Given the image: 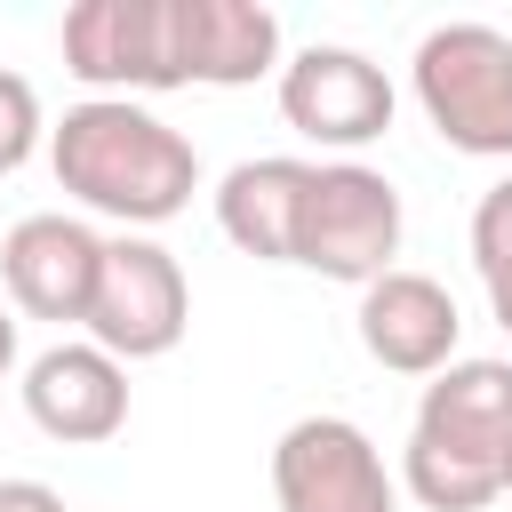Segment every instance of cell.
<instances>
[{
	"label": "cell",
	"instance_id": "obj_1",
	"mask_svg": "<svg viewBox=\"0 0 512 512\" xmlns=\"http://www.w3.org/2000/svg\"><path fill=\"white\" fill-rule=\"evenodd\" d=\"M48 168H56V184L88 216H112L120 232H152V224L184 216L192 192H200L192 136H176L136 96H88V104H72L48 128Z\"/></svg>",
	"mask_w": 512,
	"mask_h": 512
},
{
	"label": "cell",
	"instance_id": "obj_2",
	"mask_svg": "<svg viewBox=\"0 0 512 512\" xmlns=\"http://www.w3.org/2000/svg\"><path fill=\"white\" fill-rule=\"evenodd\" d=\"M512 472V360H448L408 424L400 488L424 512H488Z\"/></svg>",
	"mask_w": 512,
	"mask_h": 512
},
{
	"label": "cell",
	"instance_id": "obj_3",
	"mask_svg": "<svg viewBox=\"0 0 512 512\" xmlns=\"http://www.w3.org/2000/svg\"><path fill=\"white\" fill-rule=\"evenodd\" d=\"M408 88L432 136L464 160H512V32L432 24L408 56Z\"/></svg>",
	"mask_w": 512,
	"mask_h": 512
},
{
	"label": "cell",
	"instance_id": "obj_4",
	"mask_svg": "<svg viewBox=\"0 0 512 512\" xmlns=\"http://www.w3.org/2000/svg\"><path fill=\"white\" fill-rule=\"evenodd\" d=\"M400 256V192L368 160H312V192L296 216V264L344 288L384 280Z\"/></svg>",
	"mask_w": 512,
	"mask_h": 512
},
{
	"label": "cell",
	"instance_id": "obj_5",
	"mask_svg": "<svg viewBox=\"0 0 512 512\" xmlns=\"http://www.w3.org/2000/svg\"><path fill=\"white\" fill-rule=\"evenodd\" d=\"M64 72L96 96H160L184 80V24L176 0H80L64 8Z\"/></svg>",
	"mask_w": 512,
	"mask_h": 512
},
{
	"label": "cell",
	"instance_id": "obj_6",
	"mask_svg": "<svg viewBox=\"0 0 512 512\" xmlns=\"http://www.w3.org/2000/svg\"><path fill=\"white\" fill-rule=\"evenodd\" d=\"M192 328V280L152 232H112L96 304H88V344H104L120 368L128 360H168Z\"/></svg>",
	"mask_w": 512,
	"mask_h": 512
},
{
	"label": "cell",
	"instance_id": "obj_7",
	"mask_svg": "<svg viewBox=\"0 0 512 512\" xmlns=\"http://www.w3.org/2000/svg\"><path fill=\"white\" fill-rule=\"evenodd\" d=\"M272 504L280 512H400V480L384 448L352 416H296L272 440Z\"/></svg>",
	"mask_w": 512,
	"mask_h": 512
},
{
	"label": "cell",
	"instance_id": "obj_8",
	"mask_svg": "<svg viewBox=\"0 0 512 512\" xmlns=\"http://www.w3.org/2000/svg\"><path fill=\"white\" fill-rule=\"evenodd\" d=\"M280 120L304 144L352 160L360 144H376L392 128V80H384L376 56L336 48V40H312V48H296L280 64Z\"/></svg>",
	"mask_w": 512,
	"mask_h": 512
},
{
	"label": "cell",
	"instance_id": "obj_9",
	"mask_svg": "<svg viewBox=\"0 0 512 512\" xmlns=\"http://www.w3.org/2000/svg\"><path fill=\"white\" fill-rule=\"evenodd\" d=\"M96 272H104V232L64 216V208L16 216L8 240H0V288H8V312H24V320L88 328Z\"/></svg>",
	"mask_w": 512,
	"mask_h": 512
},
{
	"label": "cell",
	"instance_id": "obj_10",
	"mask_svg": "<svg viewBox=\"0 0 512 512\" xmlns=\"http://www.w3.org/2000/svg\"><path fill=\"white\" fill-rule=\"evenodd\" d=\"M456 336H464V312H456V296L432 272L392 264L384 280L360 288V352L376 368H392V376H440L456 360Z\"/></svg>",
	"mask_w": 512,
	"mask_h": 512
},
{
	"label": "cell",
	"instance_id": "obj_11",
	"mask_svg": "<svg viewBox=\"0 0 512 512\" xmlns=\"http://www.w3.org/2000/svg\"><path fill=\"white\" fill-rule=\"evenodd\" d=\"M24 416L56 448H96L128 424V368L104 344H48L24 368Z\"/></svg>",
	"mask_w": 512,
	"mask_h": 512
},
{
	"label": "cell",
	"instance_id": "obj_12",
	"mask_svg": "<svg viewBox=\"0 0 512 512\" xmlns=\"http://www.w3.org/2000/svg\"><path fill=\"white\" fill-rule=\"evenodd\" d=\"M304 192H312V160H288V152L240 160V168H224V184H216V232H224L240 256H256V264H296Z\"/></svg>",
	"mask_w": 512,
	"mask_h": 512
},
{
	"label": "cell",
	"instance_id": "obj_13",
	"mask_svg": "<svg viewBox=\"0 0 512 512\" xmlns=\"http://www.w3.org/2000/svg\"><path fill=\"white\" fill-rule=\"evenodd\" d=\"M184 24V80L192 88H256L280 80V16L264 0H176Z\"/></svg>",
	"mask_w": 512,
	"mask_h": 512
},
{
	"label": "cell",
	"instance_id": "obj_14",
	"mask_svg": "<svg viewBox=\"0 0 512 512\" xmlns=\"http://www.w3.org/2000/svg\"><path fill=\"white\" fill-rule=\"evenodd\" d=\"M472 272H480V288H488L496 328L512 336V176H496V184L480 192V208H472Z\"/></svg>",
	"mask_w": 512,
	"mask_h": 512
},
{
	"label": "cell",
	"instance_id": "obj_15",
	"mask_svg": "<svg viewBox=\"0 0 512 512\" xmlns=\"http://www.w3.org/2000/svg\"><path fill=\"white\" fill-rule=\"evenodd\" d=\"M40 136H48V120H40V88H32L24 72L0 64V176H16V168L40 152Z\"/></svg>",
	"mask_w": 512,
	"mask_h": 512
},
{
	"label": "cell",
	"instance_id": "obj_16",
	"mask_svg": "<svg viewBox=\"0 0 512 512\" xmlns=\"http://www.w3.org/2000/svg\"><path fill=\"white\" fill-rule=\"evenodd\" d=\"M0 512H64V496L48 480H0Z\"/></svg>",
	"mask_w": 512,
	"mask_h": 512
},
{
	"label": "cell",
	"instance_id": "obj_17",
	"mask_svg": "<svg viewBox=\"0 0 512 512\" xmlns=\"http://www.w3.org/2000/svg\"><path fill=\"white\" fill-rule=\"evenodd\" d=\"M8 376H16V312L0 304V384H8Z\"/></svg>",
	"mask_w": 512,
	"mask_h": 512
},
{
	"label": "cell",
	"instance_id": "obj_18",
	"mask_svg": "<svg viewBox=\"0 0 512 512\" xmlns=\"http://www.w3.org/2000/svg\"><path fill=\"white\" fill-rule=\"evenodd\" d=\"M504 496H512V472H504Z\"/></svg>",
	"mask_w": 512,
	"mask_h": 512
}]
</instances>
